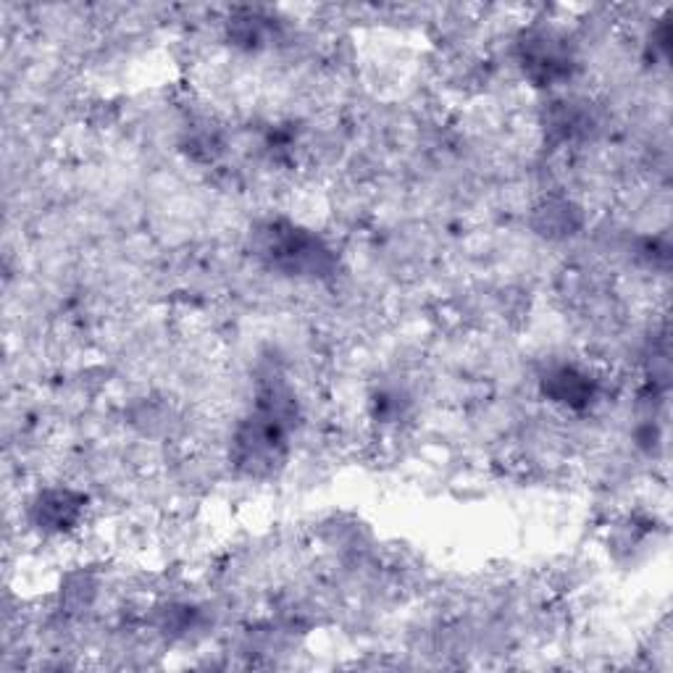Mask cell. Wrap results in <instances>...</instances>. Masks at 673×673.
Instances as JSON below:
<instances>
[{
	"label": "cell",
	"mask_w": 673,
	"mask_h": 673,
	"mask_svg": "<svg viewBox=\"0 0 673 673\" xmlns=\"http://www.w3.org/2000/svg\"><path fill=\"white\" fill-rule=\"evenodd\" d=\"M79 508H82V500H79L77 495H71V492H64V490L45 492V495H40L37 505H35V518H37L40 529L64 531L77 521Z\"/></svg>",
	"instance_id": "6da1fadb"
}]
</instances>
